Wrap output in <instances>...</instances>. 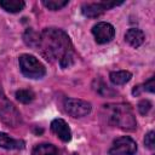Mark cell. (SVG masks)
Returning <instances> with one entry per match:
<instances>
[{
	"label": "cell",
	"mask_w": 155,
	"mask_h": 155,
	"mask_svg": "<svg viewBox=\"0 0 155 155\" xmlns=\"http://www.w3.org/2000/svg\"><path fill=\"white\" fill-rule=\"evenodd\" d=\"M36 48L47 61H58L62 68H68L74 63L75 57L71 41L68 34L62 29L46 28L39 33Z\"/></svg>",
	"instance_id": "cell-1"
},
{
	"label": "cell",
	"mask_w": 155,
	"mask_h": 155,
	"mask_svg": "<svg viewBox=\"0 0 155 155\" xmlns=\"http://www.w3.org/2000/svg\"><path fill=\"white\" fill-rule=\"evenodd\" d=\"M104 109L107 111V119L111 125L125 131H132L136 128L137 126L136 116L133 114L132 108L128 104L125 103L108 104L104 105Z\"/></svg>",
	"instance_id": "cell-2"
},
{
	"label": "cell",
	"mask_w": 155,
	"mask_h": 155,
	"mask_svg": "<svg viewBox=\"0 0 155 155\" xmlns=\"http://www.w3.org/2000/svg\"><path fill=\"white\" fill-rule=\"evenodd\" d=\"M21 71L24 76L30 79H40L46 74L44 64L31 54H22L18 59Z\"/></svg>",
	"instance_id": "cell-3"
},
{
	"label": "cell",
	"mask_w": 155,
	"mask_h": 155,
	"mask_svg": "<svg viewBox=\"0 0 155 155\" xmlns=\"http://www.w3.org/2000/svg\"><path fill=\"white\" fill-rule=\"evenodd\" d=\"M0 120L11 127H17L22 122L19 111L7 99L1 87H0Z\"/></svg>",
	"instance_id": "cell-4"
},
{
	"label": "cell",
	"mask_w": 155,
	"mask_h": 155,
	"mask_svg": "<svg viewBox=\"0 0 155 155\" xmlns=\"http://www.w3.org/2000/svg\"><path fill=\"white\" fill-rule=\"evenodd\" d=\"M137 151V144L136 142L128 137H119L116 138L110 149H109V155H134Z\"/></svg>",
	"instance_id": "cell-5"
},
{
	"label": "cell",
	"mask_w": 155,
	"mask_h": 155,
	"mask_svg": "<svg viewBox=\"0 0 155 155\" xmlns=\"http://www.w3.org/2000/svg\"><path fill=\"white\" fill-rule=\"evenodd\" d=\"M64 109L73 117H82V116H86L87 114H90L91 104L84 99L67 98L64 101Z\"/></svg>",
	"instance_id": "cell-6"
},
{
	"label": "cell",
	"mask_w": 155,
	"mask_h": 155,
	"mask_svg": "<svg viewBox=\"0 0 155 155\" xmlns=\"http://www.w3.org/2000/svg\"><path fill=\"white\" fill-rule=\"evenodd\" d=\"M121 2H110V1H99V2H87L84 4L81 7L82 15L90 18H94V17H99L101 15H103L107 10L119 5Z\"/></svg>",
	"instance_id": "cell-7"
},
{
	"label": "cell",
	"mask_w": 155,
	"mask_h": 155,
	"mask_svg": "<svg viewBox=\"0 0 155 155\" xmlns=\"http://www.w3.org/2000/svg\"><path fill=\"white\" fill-rule=\"evenodd\" d=\"M92 34L98 44H107L113 40V38L115 35V29L110 23L99 22L93 25Z\"/></svg>",
	"instance_id": "cell-8"
},
{
	"label": "cell",
	"mask_w": 155,
	"mask_h": 155,
	"mask_svg": "<svg viewBox=\"0 0 155 155\" xmlns=\"http://www.w3.org/2000/svg\"><path fill=\"white\" fill-rule=\"evenodd\" d=\"M51 131L63 142H69L71 139V131L63 119H54L51 122Z\"/></svg>",
	"instance_id": "cell-9"
},
{
	"label": "cell",
	"mask_w": 155,
	"mask_h": 155,
	"mask_svg": "<svg viewBox=\"0 0 155 155\" xmlns=\"http://www.w3.org/2000/svg\"><path fill=\"white\" fill-rule=\"evenodd\" d=\"M125 40L132 46V47H139L144 42V33L140 29L131 28L125 34Z\"/></svg>",
	"instance_id": "cell-10"
},
{
	"label": "cell",
	"mask_w": 155,
	"mask_h": 155,
	"mask_svg": "<svg viewBox=\"0 0 155 155\" xmlns=\"http://www.w3.org/2000/svg\"><path fill=\"white\" fill-rule=\"evenodd\" d=\"M0 147L8 150H16V149H23L24 142L19 139H13L8 134L0 132Z\"/></svg>",
	"instance_id": "cell-11"
},
{
	"label": "cell",
	"mask_w": 155,
	"mask_h": 155,
	"mask_svg": "<svg viewBox=\"0 0 155 155\" xmlns=\"http://www.w3.org/2000/svg\"><path fill=\"white\" fill-rule=\"evenodd\" d=\"M24 6L25 4L22 0H0V7L4 8L6 12H21L24 8Z\"/></svg>",
	"instance_id": "cell-12"
},
{
	"label": "cell",
	"mask_w": 155,
	"mask_h": 155,
	"mask_svg": "<svg viewBox=\"0 0 155 155\" xmlns=\"http://www.w3.org/2000/svg\"><path fill=\"white\" fill-rule=\"evenodd\" d=\"M109 78L114 85H124L131 80L132 74L127 70H117V71H111Z\"/></svg>",
	"instance_id": "cell-13"
},
{
	"label": "cell",
	"mask_w": 155,
	"mask_h": 155,
	"mask_svg": "<svg viewBox=\"0 0 155 155\" xmlns=\"http://www.w3.org/2000/svg\"><path fill=\"white\" fill-rule=\"evenodd\" d=\"M31 155H58V150L54 145L48 143H42L33 149Z\"/></svg>",
	"instance_id": "cell-14"
},
{
	"label": "cell",
	"mask_w": 155,
	"mask_h": 155,
	"mask_svg": "<svg viewBox=\"0 0 155 155\" xmlns=\"http://www.w3.org/2000/svg\"><path fill=\"white\" fill-rule=\"evenodd\" d=\"M16 98L21 103L28 104L35 98V94L31 90H18V91H16Z\"/></svg>",
	"instance_id": "cell-15"
},
{
	"label": "cell",
	"mask_w": 155,
	"mask_h": 155,
	"mask_svg": "<svg viewBox=\"0 0 155 155\" xmlns=\"http://www.w3.org/2000/svg\"><path fill=\"white\" fill-rule=\"evenodd\" d=\"M68 2H69L68 0H42V5L46 6L48 10H52V11L61 10L62 7L67 6Z\"/></svg>",
	"instance_id": "cell-16"
},
{
	"label": "cell",
	"mask_w": 155,
	"mask_h": 155,
	"mask_svg": "<svg viewBox=\"0 0 155 155\" xmlns=\"http://www.w3.org/2000/svg\"><path fill=\"white\" fill-rule=\"evenodd\" d=\"M24 41L28 46L30 47H35L36 48V45H38V41H39V33L31 30V29H28L25 33H24Z\"/></svg>",
	"instance_id": "cell-17"
},
{
	"label": "cell",
	"mask_w": 155,
	"mask_h": 155,
	"mask_svg": "<svg viewBox=\"0 0 155 155\" xmlns=\"http://www.w3.org/2000/svg\"><path fill=\"white\" fill-rule=\"evenodd\" d=\"M150 109H151V103H150L148 99H143V101L139 102V104H138V110H139V113H140L142 115H145Z\"/></svg>",
	"instance_id": "cell-18"
},
{
	"label": "cell",
	"mask_w": 155,
	"mask_h": 155,
	"mask_svg": "<svg viewBox=\"0 0 155 155\" xmlns=\"http://www.w3.org/2000/svg\"><path fill=\"white\" fill-rule=\"evenodd\" d=\"M154 131H150L145 134V138H144V144L148 149H154Z\"/></svg>",
	"instance_id": "cell-19"
},
{
	"label": "cell",
	"mask_w": 155,
	"mask_h": 155,
	"mask_svg": "<svg viewBox=\"0 0 155 155\" xmlns=\"http://www.w3.org/2000/svg\"><path fill=\"white\" fill-rule=\"evenodd\" d=\"M155 86H154V78H150L148 81H145V84L143 85V90L144 91H149V92H154L155 91V88H154Z\"/></svg>",
	"instance_id": "cell-20"
},
{
	"label": "cell",
	"mask_w": 155,
	"mask_h": 155,
	"mask_svg": "<svg viewBox=\"0 0 155 155\" xmlns=\"http://www.w3.org/2000/svg\"><path fill=\"white\" fill-rule=\"evenodd\" d=\"M73 155H76V154H73Z\"/></svg>",
	"instance_id": "cell-21"
}]
</instances>
